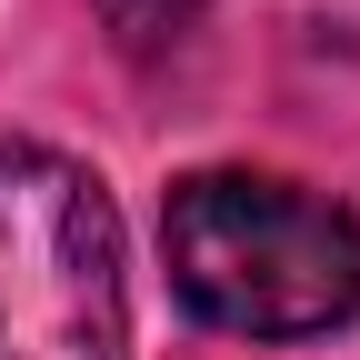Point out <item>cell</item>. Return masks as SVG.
Wrapping results in <instances>:
<instances>
[{
  "mask_svg": "<svg viewBox=\"0 0 360 360\" xmlns=\"http://www.w3.org/2000/svg\"><path fill=\"white\" fill-rule=\"evenodd\" d=\"M180 310L240 340H310L360 310V220L281 170H191L160 200Z\"/></svg>",
  "mask_w": 360,
  "mask_h": 360,
  "instance_id": "cell-1",
  "label": "cell"
},
{
  "mask_svg": "<svg viewBox=\"0 0 360 360\" xmlns=\"http://www.w3.org/2000/svg\"><path fill=\"white\" fill-rule=\"evenodd\" d=\"M0 360H130L120 210L40 141H0Z\"/></svg>",
  "mask_w": 360,
  "mask_h": 360,
  "instance_id": "cell-2",
  "label": "cell"
},
{
  "mask_svg": "<svg viewBox=\"0 0 360 360\" xmlns=\"http://www.w3.org/2000/svg\"><path fill=\"white\" fill-rule=\"evenodd\" d=\"M90 11L110 20V40L130 60H170V51H191V30H200L210 0H90Z\"/></svg>",
  "mask_w": 360,
  "mask_h": 360,
  "instance_id": "cell-3",
  "label": "cell"
}]
</instances>
